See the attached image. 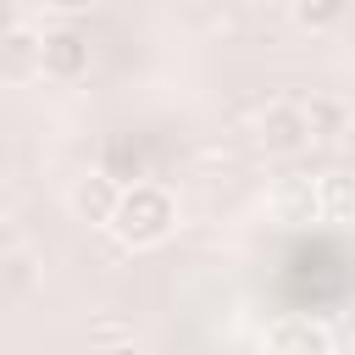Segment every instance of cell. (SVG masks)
<instances>
[{
  "instance_id": "obj_1",
  "label": "cell",
  "mask_w": 355,
  "mask_h": 355,
  "mask_svg": "<svg viewBox=\"0 0 355 355\" xmlns=\"http://www.w3.org/2000/svg\"><path fill=\"white\" fill-rule=\"evenodd\" d=\"M178 222V200L161 189V183H122V205L111 216V233L128 244V250H150L172 233Z\"/></svg>"
},
{
  "instance_id": "obj_11",
  "label": "cell",
  "mask_w": 355,
  "mask_h": 355,
  "mask_svg": "<svg viewBox=\"0 0 355 355\" xmlns=\"http://www.w3.org/2000/svg\"><path fill=\"white\" fill-rule=\"evenodd\" d=\"M50 6H55V11H67V17H78V11H89L94 0H50Z\"/></svg>"
},
{
  "instance_id": "obj_7",
  "label": "cell",
  "mask_w": 355,
  "mask_h": 355,
  "mask_svg": "<svg viewBox=\"0 0 355 355\" xmlns=\"http://www.w3.org/2000/svg\"><path fill=\"white\" fill-rule=\"evenodd\" d=\"M89 72V39L78 28L44 33V78H83Z\"/></svg>"
},
{
  "instance_id": "obj_8",
  "label": "cell",
  "mask_w": 355,
  "mask_h": 355,
  "mask_svg": "<svg viewBox=\"0 0 355 355\" xmlns=\"http://www.w3.org/2000/svg\"><path fill=\"white\" fill-rule=\"evenodd\" d=\"M305 122H311V139H344L349 133V105L338 94H311L305 100Z\"/></svg>"
},
{
  "instance_id": "obj_12",
  "label": "cell",
  "mask_w": 355,
  "mask_h": 355,
  "mask_svg": "<svg viewBox=\"0 0 355 355\" xmlns=\"http://www.w3.org/2000/svg\"><path fill=\"white\" fill-rule=\"evenodd\" d=\"M100 355H144V349H133V344H105Z\"/></svg>"
},
{
  "instance_id": "obj_9",
  "label": "cell",
  "mask_w": 355,
  "mask_h": 355,
  "mask_svg": "<svg viewBox=\"0 0 355 355\" xmlns=\"http://www.w3.org/2000/svg\"><path fill=\"white\" fill-rule=\"evenodd\" d=\"M316 200L327 222H355V172H327L316 178Z\"/></svg>"
},
{
  "instance_id": "obj_5",
  "label": "cell",
  "mask_w": 355,
  "mask_h": 355,
  "mask_svg": "<svg viewBox=\"0 0 355 355\" xmlns=\"http://www.w3.org/2000/svg\"><path fill=\"white\" fill-rule=\"evenodd\" d=\"M266 355H333V333L316 316H283L266 333Z\"/></svg>"
},
{
  "instance_id": "obj_10",
  "label": "cell",
  "mask_w": 355,
  "mask_h": 355,
  "mask_svg": "<svg viewBox=\"0 0 355 355\" xmlns=\"http://www.w3.org/2000/svg\"><path fill=\"white\" fill-rule=\"evenodd\" d=\"M344 6H349V0H294V22H300L305 33H327V28L344 22Z\"/></svg>"
},
{
  "instance_id": "obj_4",
  "label": "cell",
  "mask_w": 355,
  "mask_h": 355,
  "mask_svg": "<svg viewBox=\"0 0 355 355\" xmlns=\"http://www.w3.org/2000/svg\"><path fill=\"white\" fill-rule=\"evenodd\" d=\"M44 72V33L11 22L0 28V83H28Z\"/></svg>"
},
{
  "instance_id": "obj_13",
  "label": "cell",
  "mask_w": 355,
  "mask_h": 355,
  "mask_svg": "<svg viewBox=\"0 0 355 355\" xmlns=\"http://www.w3.org/2000/svg\"><path fill=\"white\" fill-rule=\"evenodd\" d=\"M6 205H11V200H6V183H0V216H6Z\"/></svg>"
},
{
  "instance_id": "obj_6",
  "label": "cell",
  "mask_w": 355,
  "mask_h": 355,
  "mask_svg": "<svg viewBox=\"0 0 355 355\" xmlns=\"http://www.w3.org/2000/svg\"><path fill=\"white\" fill-rule=\"evenodd\" d=\"M266 205H272V222H283V227H305V222L322 216V200H316V183L311 178H283Z\"/></svg>"
},
{
  "instance_id": "obj_2",
  "label": "cell",
  "mask_w": 355,
  "mask_h": 355,
  "mask_svg": "<svg viewBox=\"0 0 355 355\" xmlns=\"http://www.w3.org/2000/svg\"><path fill=\"white\" fill-rule=\"evenodd\" d=\"M255 144L266 150V155H300L305 144H311V122H305V105H294V100H272L266 111H261V122H255Z\"/></svg>"
},
{
  "instance_id": "obj_3",
  "label": "cell",
  "mask_w": 355,
  "mask_h": 355,
  "mask_svg": "<svg viewBox=\"0 0 355 355\" xmlns=\"http://www.w3.org/2000/svg\"><path fill=\"white\" fill-rule=\"evenodd\" d=\"M67 205H72L78 222H89V227H111V216H116V205H122V183H116L111 172L94 166V172H83V178L72 183Z\"/></svg>"
}]
</instances>
